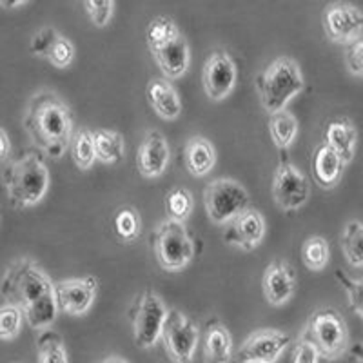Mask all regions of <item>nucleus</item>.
I'll list each match as a JSON object with an SVG mask.
<instances>
[{
	"label": "nucleus",
	"instance_id": "nucleus-1",
	"mask_svg": "<svg viewBox=\"0 0 363 363\" xmlns=\"http://www.w3.org/2000/svg\"><path fill=\"white\" fill-rule=\"evenodd\" d=\"M2 296L6 303L21 307L28 325L37 330L50 329L60 311L55 281L31 258H18L6 269Z\"/></svg>",
	"mask_w": 363,
	"mask_h": 363
},
{
	"label": "nucleus",
	"instance_id": "nucleus-2",
	"mask_svg": "<svg viewBox=\"0 0 363 363\" xmlns=\"http://www.w3.org/2000/svg\"><path fill=\"white\" fill-rule=\"evenodd\" d=\"M26 133L44 157L62 158L73 142V115L60 96L51 89L37 91L22 116Z\"/></svg>",
	"mask_w": 363,
	"mask_h": 363
},
{
	"label": "nucleus",
	"instance_id": "nucleus-3",
	"mask_svg": "<svg viewBox=\"0 0 363 363\" xmlns=\"http://www.w3.org/2000/svg\"><path fill=\"white\" fill-rule=\"evenodd\" d=\"M2 180L9 203L17 209H28L40 203L50 189V171L40 153H26L6 165Z\"/></svg>",
	"mask_w": 363,
	"mask_h": 363
},
{
	"label": "nucleus",
	"instance_id": "nucleus-4",
	"mask_svg": "<svg viewBox=\"0 0 363 363\" xmlns=\"http://www.w3.org/2000/svg\"><path fill=\"white\" fill-rule=\"evenodd\" d=\"M306 87L300 64L289 57L274 58L258 77L256 91L260 96L262 109L269 115L284 111L287 104L300 95Z\"/></svg>",
	"mask_w": 363,
	"mask_h": 363
},
{
	"label": "nucleus",
	"instance_id": "nucleus-5",
	"mask_svg": "<svg viewBox=\"0 0 363 363\" xmlns=\"http://www.w3.org/2000/svg\"><path fill=\"white\" fill-rule=\"evenodd\" d=\"M301 338L309 340L323 362L340 359L351 349V335L345 318L333 307L316 309L307 320Z\"/></svg>",
	"mask_w": 363,
	"mask_h": 363
},
{
	"label": "nucleus",
	"instance_id": "nucleus-6",
	"mask_svg": "<svg viewBox=\"0 0 363 363\" xmlns=\"http://www.w3.org/2000/svg\"><path fill=\"white\" fill-rule=\"evenodd\" d=\"M153 251L157 264L165 272H182L191 264L194 244L184 222L165 218L155 227Z\"/></svg>",
	"mask_w": 363,
	"mask_h": 363
},
{
	"label": "nucleus",
	"instance_id": "nucleus-7",
	"mask_svg": "<svg viewBox=\"0 0 363 363\" xmlns=\"http://www.w3.org/2000/svg\"><path fill=\"white\" fill-rule=\"evenodd\" d=\"M251 196L235 178H216L203 189V206L207 218L215 225H227L229 222L249 209Z\"/></svg>",
	"mask_w": 363,
	"mask_h": 363
},
{
	"label": "nucleus",
	"instance_id": "nucleus-8",
	"mask_svg": "<svg viewBox=\"0 0 363 363\" xmlns=\"http://www.w3.org/2000/svg\"><path fill=\"white\" fill-rule=\"evenodd\" d=\"M169 309L158 293L145 289L133 311V340L138 349H151L162 340Z\"/></svg>",
	"mask_w": 363,
	"mask_h": 363
},
{
	"label": "nucleus",
	"instance_id": "nucleus-9",
	"mask_svg": "<svg viewBox=\"0 0 363 363\" xmlns=\"http://www.w3.org/2000/svg\"><path fill=\"white\" fill-rule=\"evenodd\" d=\"M200 342V330L196 323L182 311H169L167 322L162 333V343L173 363H193L194 352Z\"/></svg>",
	"mask_w": 363,
	"mask_h": 363
},
{
	"label": "nucleus",
	"instance_id": "nucleus-10",
	"mask_svg": "<svg viewBox=\"0 0 363 363\" xmlns=\"http://www.w3.org/2000/svg\"><path fill=\"white\" fill-rule=\"evenodd\" d=\"M271 193L272 200L281 211H298L309 200V180L293 162L285 158V155H281L280 164L274 171Z\"/></svg>",
	"mask_w": 363,
	"mask_h": 363
},
{
	"label": "nucleus",
	"instance_id": "nucleus-11",
	"mask_svg": "<svg viewBox=\"0 0 363 363\" xmlns=\"http://www.w3.org/2000/svg\"><path fill=\"white\" fill-rule=\"evenodd\" d=\"M325 35L333 44L351 45L363 37V13L354 4L336 0L322 13Z\"/></svg>",
	"mask_w": 363,
	"mask_h": 363
},
{
	"label": "nucleus",
	"instance_id": "nucleus-12",
	"mask_svg": "<svg viewBox=\"0 0 363 363\" xmlns=\"http://www.w3.org/2000/svg\"><path fill=\"white\" fill-rule=\"evenodd\" d=\"M236 64L229 53L216 50L209 55L202 69V84L206 95L213 102H222L231 95L236 86Z\"/></svg>",
	"mask_w": 363,
	"mask_h": 363
},
{
	"label": "nucleus",
	"instance_id": "nucleus-13",
	"mask_svg": "<svg viewBox=\"0 0 363 363\" xmlns=\"http://www.w3.org/2000/svg\"><path fill=\"white\" fill-rule=\"evenodd\" d=\"M291 336L284 330H256L240 345L236 359L240 363H274L291 345Z\"/></svg>",
	"mask_w": 363,
	"mask_h": 363
},
{
	"label": "nucleus",
	"instance_id": "nucleus-14",
	"mask_svg": "<svg viewBox=\"0 0 363 363\" xmlns=\"http://www.w3.org/2000/svg\"><path fill=\"white\" fill-rule=\"evenodd\" d=\"M60 313L69 316H84L95 303L99 280L95 277L67 278L55 284Z\"/></svg>",
	"mask_w": 363,
	"mask_h": 363
},
{
	"label": "nucleus",
	"instance_id": "nucleus-15",
	"mask_svg": "<svg viewBox=\"0 0 363 363\" xmlns=\"http://www.w3.org/2000/svg\"><path fill=\"white\" fill-rule=\"evenodd\" d=\"M265 238V218L260 211L249 207L242 215L225 225L223 242L240 251H255Z\"/></svg>",
	"mask_w": 363,
	"mask_h": 363
},
{
	"label": "nucleus",
	"instance_id": "nucleus-16",
	"mask_svg": "<svg viewBox=\"0 0 363 363\" xmlns=\"http://www.w3.org/2000/svg\"><path fill=\"white\" fill-rule=\"evenodd\" d=\"M171 160L169 144L165 136L157 129L145 133L138 153H136V167L144 178H158L165 173Z\"/></svg>",
	"mask_w": 363,
	"mask_h": 363
},
{
	"label": "nucleus",
	"instance_id": "nucleus-17",
	"mask_svg": "<svg viewBox=\"0 0 363 363\" xmlns=\"http://www.w3.org/2000/svg\"><path fill=\"white\" fill-rule=\"evenodd\" d=\"M262 289L271 306H285L296 291V272L285 260H274L267 265L262 277Z\"/></svg>",
	"mask_w": 363,
	"mask_h": 363
},
{
	"label": "nucleus",
	"instance_id": "nucleus-18",
	"mask_svg": "<svg viewBox=\"0 0 363 363\" xmlns=\"http://www.w3.org/2000/svg\"><path fill=\"white\" fill-rule=\"evenodd\" d=\"M311 167H313V177L316 180V184L322 189H335L342 182L343 173H345L347 164L343 162V158L336 153L335 149L329 147V145L323 142V144L318 145L313 153V162H311Z\"/></svg>",
	"mask_w": 363,
	"mask_h": 363
},
{
	"label": "nucleus",
	"instance_id": "nucleus-19",
	"mask_svg": "<svg viewBox=\"0 0 363 363\" xmlns=\"http://www.w3.org/2000/svg\"><path fill=\"white\" fill-rule=\"evenodd\" d=\"M151 55H153L155 62L167 80L182 79L191 66V50L184 35L174 38L173 42H169L160 50L153 51Z\"/></svg>",
	"mask_w": 363,
	"mask_h": 363
},
{
	"label": "nucleus",
	"instance_id": "nucleus-20",
	"mask_svg": "<svg viewBox=\"0 0 363 363\" xmlns=\"http://www.w3.org/2000/svg\"><path fill=\"white\" fill-rule=\"evenodd\" d=\"M149 106L160 118L177 120L182 113V100L178 91L167 79H153L145 89Z\"/></svg>",
	"mask_w": 363,
	"mask_h": 363
},
{
	"label": "nucleus",
	"instance_id": "nucleus-21",
	"mask_svg": "<svg viewBox=\"0 0 363 363\" xmlns=\"http://www.w3.org/2000/svg\"><path fill=\"white\" fill-rule=\"evenodd\" d=\"M325 144L333 147L347 165L354 160L356 145H358V129L351 118L340 116L330 120L325 128Z\"/></svg>",
	"mask_w": 363,
	"mask_h": 363
},
{
	"label": "nucleus",
	"instance_id": "nucleus-22",
	"mask_svg": "<svg viewBox=\"0 0 363 363\" xmlns=\"http://www.w3.org/2000/svg\"><path fill=\"white\" fill-rule=\"evenodd\" d=\"M233 338L218 320H211L203 335V363H231Z\"/></svg>",
	"mask_w": 363,
	"mask_h": 363
},
{
	"label": "nucleus",
	"instance_id": "nucleus-23",
	"mask_svg": "<svg viewBox=\"0 0 363 363\" xmlns=\"http://www.w3.org/2000/svg\"><path fill=\"white\" fill-rule=\"evenodd\" d=\"M184 160H186L187 171L193 177H206L215 169L216 165L215 145L211 140H207L206 136H193L184 149Z\"/></svg>",
	"mask_w": 363,
	"mask_h": 363
},
{
	"label": "nucleus",
	"instance_id": "nucleus-24",
	"mask_svg": "<svg viewBox=\"0 0 363 363\" xmlns=\"http://www.w3.org/2000/svg\"><path fill=\"white\" fill-rule=\"evenodd\" d=\"M269 135H271L272 144L281 149V151L291 147L298 135L296 116L287 111V109L269 115Z\"/></svg>",
	"mask_w": 363,
	"mask_h": 363
},
{
	"label": "nucleus",
	"instance_id": "nucleus-25",
	"mask_svg": "<svg viewBox=\"0 0 363 363\" xmlns=\"http://www.w3.org/2000/svg\"><path fill=\"white\" fill-rule=\"evenodd\" d=\"M96 160L102 164H118L125 157V142L122 133L113 129H99L95 131Z\"/></svg>",
	"mask_w": 363,
	"mask_h": 363
},
{
	"label": "nucleus",
	"instance_id": "nucleus-26",
	"mask_svg": "<svg viewBox=\"0 0 363 363\" xmlns=\"http://www.w3.org/2000/svg\"><path fill=\"white\" fill-rule=\"evenodd\" d=\"M340 245L347 264L354 269L363 267V222L359 220L347 222L342 231Z\"/></svg>",
	"mask_w": 363,
	"mask_h": 363
},
{
	"label": "nucleus",
	"instance_id": "nucleus-27",
	"mask_svg": "<svg viewBox=\"0 0 363 363\" xmlns=\"http://www.w3.org/2000/svg\"><path fill=\"white\" fill-rule=\"evenodd\" d=\"M38 363H69L62 336L57 330L44 329L37 338Z\"/></svg>",
	"mask_w": 363,
	"mask_h": 363
},
{
	"label": "nucleus",
	"instance_id": "nucleus-28",
	"mask_svg": "<svg viewBox=\"0 0 363 363\" xmlns=\"http://www.w3.org/2000/svg\"><path fill=\"white\" fill-rule=\"evenodd\" d=\"M71 155L80 171H89L96 162L95 133L89 129H80L74 133L73 142H71Z\"/></svg>",
	"mask_w": 363,
	"mask_h": 363
},
{
	"label": "nucleus",
	"instance_id": "nucleus-29",
	"mask_svg": "<svg viewBox=\"0 0 363 363\" xmlns=\"http://www.w3.org/2000/svg\"><path fill=\"white\" fill-rule=\"evenodd\" d=\"M180 29H178L177 22L169 17H157L149 22L147 29H145V40H147L149 51L160 50L164 45H167L169 42H173L174 38L180 37Z\"/></svg>",
	"mask_w": 363,
	"mask_h": 363
},
{
	"label": "nucleus",
	"instance_id": "nucleus-30",
	"mask_svg": "<svg viewBox=\"0 0 363 363\" xmlns=\"http://www.w3.org/2000/svg\"><path fill=\"white\" fill-rule=\"evenodd\" d=\"M330 260L329 242L323 236H309L301 245V262L309 271L320 272L327 267Z\"/></svg>",
	"mask_w": 363,
	"mask_h": 363
},
{
	"label": "nucleus",
	"instance_id": "nucleus-31",
	"mask_svg": "<svg viewBox=\"0 0 363 363\" xmlns=\"http://www.w3.org/2000/svg\"><path fill=\"white\" fill-rule=\"evenodd\" d=\"M115 235L122 244H133L142 235L140 213L135 207H122L115 215Z\"/></svg>",
	"mask_w": 363,
	"mask_h": 363
},
{
	"label": "nucleus",
	"instance_id": "nucleus-32",
	"mask_svg": "<svg viewBox=\"0 0 363 363\" xmlns=\"http://www.w3.org/2000/svg\"><path fill=\"white\" fill-rule=\"evenodd\" d=\"M194 207L193 193L186 187H174L165 196V211H167V218L178 220V222H186L191 216Z\"/></svg>",
	"mask_w": 363,
	"mask_h": 363
},
{
	"label": "nucleus",
	"instance_id": "nucleus-33",
	"mask_svg": "<svg viewBox=\"0 0 363 363\" xmlns=\"http://www.w3.org/2000/svg\"><path fill=\"white\" fill-rule=\"evenodd\" d=\"M336 280H338L340 287L345 291L347 303L352 309V313H356L363 320V278H352L351 274L338 269Z\"/></svg>",
	"mask_w": 363,
	"mask_h": 363
},
{
	"label": "nucleus",
	"instance_id": "nucleus-34",
	"mask_svg": "<svg viewBox=\"0 0 363 363\" xmlns=\"http://www.w3.org/2000/svg\"><path fill=\"white\" fill-rule=\"evenodd\" d=\"M24 320L26 318L21 307L13 306V303H4L0 309V338L4 342L17 338Z\"/></svg>",
	"mask_w": 363,
	"mask_h": 363
},
{
	"label": "nucleus",
	"instance_id": "nucleus-35",
	"mask_svg": "<svg viewBox=\"0 0 363 363\" xmlns=\"http://www.w3.org/2000/svg\"><path fill=\"white\" fill-rule=\"evenodd\" d=\"M58 38H60V33L57 29L51 28V26H45V28L38 29L37 33L33 35L31 42H29V51H31L33 57L48 58Z\"/></svg>",
	"mask_w": 363,
	"mask_h": 363
},
{
	"label": "nucleus",
	"instance_id": "nucleus-36",
	"mask_svg": "<svg viewBox=\"0 0 363 363\" xmlns=\"http://www.w3.org/2000/svg\"><path fill=\"white\" fill-rule=\"evenodd\" d=\"M84 8L95 28H106L115 13V0H84Z\"/></svg>",
	"mask_w": 363,
	"mask_h": 363
},
{
	"label": "nucleus",
	"instance_id": "nucleus-37",
	"mask_svg": "<svg viewBox=\"0 0 363 363\" xmlns=\"http://www.w3.org/2000/svg\"><path fill=\"white\" fill-rule=\"evenodd\" d=\"M48 60H50L51 66L57 67V69H67L74 60L73 42L60 35V38H58L57 44L53 45V50H51Z\"/></svg>",
	"mask_w": 363,
	"mask_h": 363
},
{
	"label": "nucleus",
	"instance_id": "nucleus-38",
	"mask_svg": "<svg viewBox=\"0 0 363 363\" xmlns=\"http://www.w3.org/2000/svg\"><path fill=\"white\" fill-rule=\"evenodd\" d=\"M320 359H322V356L309 340L300 336L294 342L293 352H291V363H320Z\"/></svg>",
	"mask_w": 363,
	"mask_h": 363
},
{
	"label": "nucleus",
	"instance_id": "nucleus-39",
	"mask_svg": "<svg viewBox=\"0 0 363 363\" xmlns=\"http://www.w3.org/2000/svg\"><path fill=\"white\" fill-rule=\"evenodd\" d=\"M345 67L349 74L363 79V37L359 40L347 45L345 50Z\"/></svg>",
	"mask_w": 363,
	"mask_h": 363
},
{
	"label": "nucleus",
	"instance_id": "nucleus-40",
	"mask_svg": "<svg viewBox=\"0 0 363 363\" xmlns=\"http://www.w3.org/2000/svg\"><path fill=\"white\" fill-rule=\"evenodd\" d=\"M0 144H2V151H0V160L6 162L8 160L9 153H11V144H9V135L6 129L0 131Z\"/></svg>",
	"mask_w": 363,
	"mask_h": 363
},
{
	"label": "nucleus",
	"instance_id": "nucleus-41",
	"mask_svg": "<svg viewBox=\"0 0 363 363\" xmlns=\"http://www.w3.org/2000/svg\"><path fill=\"white\" fill-rule=\"evenodd\" d=\"M351 351V356H352V362L354 363H363V342L359 343H354V345L349 349Z\"/></svg>",
	"mask_w": 363,
	"mask_h": 363
},
{
	"label": "nucleus",
	"instance_id": "nucleus-42",
	"mask_svg": "<svg viewBox=\"0 0 363 363\" xmlns=\"http://www.w3.org/2000/svg\"><path fill=\"white\" fill-rule=\"evenodd\" d=\"M28 0H0V6L4 9H17L24 6Z\"/></svg>",
	"mask_w": 363,
	"mask_h": 363
},
{
	"label": "nucleus",
	"instance_id": "nucleus-43",
	"mask_svg": "<svg viewBox=\"0 0 363 363\" xmlns=\"http://www.w3.org/2000/svg\"><path fill=\"white\" fill-rule=\"evenodd\" d=\"M102 363H128L124 358H118V356H111V358H106Z\"/></svg>",
	"mask_w": 363,
	"mask_h": 363
}]
</instances>
